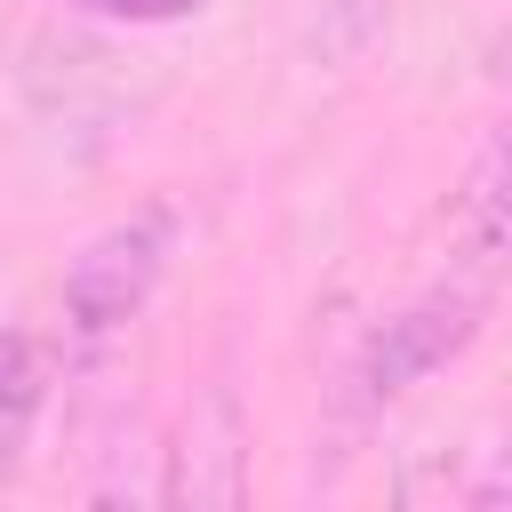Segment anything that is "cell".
<instances>
[{"mask_svg":"<svg viewBox=\"0 0 512 512\" xmlns=\"http://www.w3.org/2000/svg\"><path fill=\"white\" fill-rule=\"evenodd\" d=\"M176 232L184 216L168 200H144L128 216H112L104 232L80 240V256L64 264L56 280V320H64V344L72 352H104L128 336V320L152 304V288L168 280V256H176Z\"/></svg>","mask_w":512,"mask_h":512,"instance_id":"6da1fadb","label":"cell"},{"mask_svg":"<svg viewBox=\"0 0 512 512\" xmlns=\"http://www.w3.org/2000/svg\"><path fill=\"white\" fill-rule=\"evenodd\" d=\"M480 328H488V280H440V288L408 296L400 312H384V320L360 336L352 376H344V400H352L360 416L408 400L424 376H440L448 360H464V352L480 344Z\"/></svg>","mask_w":512,"mask_h":512,"instance_id":"7a4b0ae2","label":"cell"},{"mask_svg":"<svg viewBox=\"0 0 512 512\" xmlns=\"http://www.w3.org/2000/svg\"><path fill=\"white\" fill-rule=\"evenodd\" d=\"M48 376H56L48 336H32V328H0V480L24 472V448H32L40 408H48Z\"/></svg>","mask_w":512,"mask_h":512,"instance_id":"3957f363","label":"cell"},{"mask_svg":"<svg viewBox=\"0 0 512 512\" xmlns=\"http://www.w3.org/2000/svg\"><path fill=\"white\" fill-rule=\"evenodd\" d=\"M448 232H456L472 280H488L496 256H504V144H496V136L472 152V168H464V184H456V200H448Z\"/></svg>","mask_w":512,"mask_h":512,"instance_id":"277c9868","label":"cell"},{"mask_svg":"<svg viewBox=\"0 0 512 512\" xmlns=\"http://www.w3.org/2000/svg\"><path fill=\"white\" fill-rule=\"evenodd\" d=\"M72 8H96L112 24H168V16H200V0H72Z\"/></svg>","mask_w":512,"mask_h":512,"instance_id":"5b68a950","label":"cell"}]
</instances>
